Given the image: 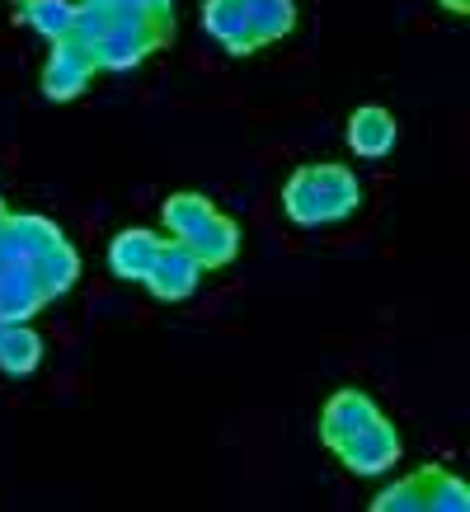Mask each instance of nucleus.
Here are the masks:
<instances>
[{
	"instance_id": "nucleus-1",
	"label": "nucleus",
	"mask_w": 470,
	"mask_h": 512,
	"mask_svg": "<svg viewBox=\"0 0 470 512\" xmlns=\"http://www.w3.org/2000/svg\"><path fill=\"white\" fill-rule=\"evenodd\" d=\"M362 207L358 174L344 165H301L282 188V212L297 226H334Z\"/></svg>"
},
{
	"instance_id": "nucleus-2",
	"label": "nucleus",
	"mask_w": 470,
	"mask_h": 512,
	"mask_svg": "<svg viewBox=\"0 0 470 512\" xmlns=\"http://www.w3.org/2000/svg\"><path fill=\"white\" fill-rule=\"evenodd\" d=\"M466 508H470V489L442 466L414 470L409 480L391 484V489H381L372 498V512H466Z\"/></svg>"
},
{
	"instance_id": "nucleus-3",
	"label": "nucleus",
	"mask_w": 470,
	"mask_h": 512,
	"mask_svg": "<svg viewBox=\"0 0 470 512\" xmlns=\"http://www.w3.org/2000/svg\"><path fill=\"white\" fill-rule=\"evenodd\" d=\"M170 38H174V24L113 15V29L94 43V62H99V71H132V66H141L156 47L170 43Z\"/></svg>"
},
{
	"instance_id": "nucleus-4",
	"label": "nucleus",
	"mask_w": 470,
	"mask_h": 512,
	"mask_svg": "<svg viewBox=\"0 0 470 512\" xmlns=\"http://www.w3.org/2000/svg\"><path fill=\"white\" fill-rule=\"evenodd\" d=\"M94 76H99L94 47L80 43L76 33H66V38L52 43V57H47V66H43V94L57 99V104H66V99H80V94L90 90Z\"/></svg>"
},
{
	"instance_id": "nucleus-5",
	"label": "nucleus",
	"mask_w": 470,
	"mask_h": 512,
	"mask_svg": "<svg viewBox=\"0 0 470 512\" xmlns=\"http://www.w3.org/2000/svg\"><path fill=\"white\" fill-rule=\"evenodd\" d=\"M146 287L156 301H188V296L198 292V282H203V264L193 259V249L184 240H160L156 259L146 268Z\"/></svg>"
},
{
	"instance_id": "nucleus-6",
	"label": "nucleus",
	"mask_w": 470,
	"mask_h": 512,
	"mask_svg": "<svg viewBox=\"0 0 470 512\" xmlns=\"http://www.w3.org/2000/svg\"><path fill=\"white\" fill-rule=\"evenodd\" d=\"M334 456H339L353 475H386V470L400 461V433H395V423L381 414V419L367 423L362 433L348 437L344 447H334Z\"/></svg>"
},
{
	"instance_id": "nucleus-7",
	"label": "nucleus",
	"mask_w": 470,
	"mask_h": 512,
	"mask_svg": "<svg viewBox=\"0 0 470 512\" xmlns=\"http://www.w3.org/2000/svg\"><path fill=\"white\" fill-rule=\"evenodd\" d=\"M381 419V409H376L372 395H362V390H334L325 400V409H320V442H325L329 451L344 447L353 433H362L367 423Z\"/></svg>"
},
{
	"instance_id": "nucleus-8",
	"label": "nucleus",
	"mask_w": 470,
	"mask_h": 512,
	"mask_svg": "<svg viewBox=\"0 0 470 512\" xmlns=\"http://www.w3.org/2000/svg\"><path fill=\"white\" fill-rule=\"evenodd\" d=\"M203 29L217 38L231 57H250L259 52V33L250 24V10H245V0H203Z\"/></svg>"
},
{
	"instance_id": "nucleus-9",
	"label": "nucleus",
	"mask_w": 470,
	"mask_h": 512,
	"mask_svg": "<svg viewBox=\"0 0 470 512\" xmlns=\"http://www.w3.org/2000/svg\"><path fill=\"white\" fill-rule=\"evenodd\" d=\"M184 245L193 249V259L203 264V273L207 268H226L235 254H240V226H235L231 217H221L217 207H212V212H207V217L184 235Z\"/></svg>"
},
{
	"instance_id": "nucleus-10",
	"label": "nucleus",
	"mask_w": 470,
	"mask_h": 512,
	"mask_svg": "<svg viewBox=\"0 0 470 512\" xmlns=\"http://www.w3.org/2000/svg\"><path fill=\"white\" fill-rule=\"evenodd\" d=\"M395 118L381 104H362V109H353V118H348V151L358 160H381L395 151Z\"/></svg>"
},
{
	"instance_id": "nucleus-11",
	"label": "nucleus",
	"mask_w": 470,
	"mask_h": 512,
	"mask_svg": "<svg viewBox=\"0 0 470 512\" xmlns=\"http://www.w3.org/2000/svg\"><path fill=\"white\" fill-rule=\"evenodd\" d=\"M62 240V231L52 226L47 217H10L5 212V221H0V254H10L15 264H33L38 254H43L47 245H57Z\"/></svg>"
},
{
	"instance_id": "nucleus-12",
	"label": "nucleus",
	"mask_w": 470,
	"mask_h": 512,
	"mask_svg": "<svg viewBox=\"0 0 470 512\" xmlns=\"http://www.w3.org/2000/svg\"><path fill=\"white\" fill-rule=\"evenodd\" d=\"M165 235L146 231V226H127V231L113 235L109 245V268L118 273L123 282H141L146 278V268H151V259H156V249Z\"/></svg>"
},
{
	"instance_id": "nucleus-13",
	"label": "nucleus",
	"mask_w": 470,
	"mask_h": 512,
	"mask_svg": "<svg viewBox=\"0 0 470 512\" xmlns=\"http://www.w3.org/2000/svg\"><path fill=\"white\" fill-rule=\"evenodd\" d=\"M43 306H47V296H43V287H38V278H33L29 264H15L5 278H0V320L29 325Z\"/></svg>"
},
{
	"instance_id": "nucleus-14",
	"label": "nucleus",
	"mask_w": 470,
	"mask_h": 512,
	"mask_svg": "<svg viewBox=\"0 0 470 512\" xmlns=\"http://www.w3.org/2000/svg\"><path fill=\"white\" fill-rule=\"evenodd\" d=\"M33 278H38V287H43V296L47 301H57V296H66L71 287H76V278H80V254H76V245L71 240H57V245H47L38 259H33Z\"/></svg>"
},
{
	"instance_id": "nucleus-15",
	"label": "nucleus",
	"mask_w": 470,
	"mask_h": 512,
	"mask_svg": "<svg viewBox=\"0 0 470 512\" xmlns=\"http://www.w3.org/2000/svg\"><path fill=\"white\" fill-rule=\"evenodd\" d=\"M10 5H15V19H24L33 33H43L47 43L71 33V15H76L71 0H10Z\"/></svg>"
},
{
	"instance_id": "nucleus-16",
	"label": "nucleus",
	"mask_w": 470,
	"mask_h": 512,
	"mask_svg": "<svg viewBox=\"0 0 470 512\" xmlns=\"http://www.w3.org/2000/svg\"><path fill=\"white\" fill-rule=\"evenodd\" d=\"M43 362V339L29 325H10L0 339V372L5 376H29Z\"/></svg>"
},
{
	"instance_id": "nucleus-17",
	"label": "nucleus",
	"mask_w": 470,
	"mask_h": 512,
	"mask_svg": "<svg viewBox=\"0 0 470 512\" xmlns=\"http://www.w3.org/2000/svg\"><path fill=\"white\" fill-rule=\"evenodd\" d=\"M250 24L259 33V43H282L287 33L297 29V0H245Z\"/></svg>"
},
{
	"instance_id": "nucleus-18",
	"label": "nucleus",
	"mask_w": 470,
	"mask_h": 512,
	"mask_svg": "<svg viewBox=\"0 0 470 512\" xmlns=\"http://www.w3.org/2000/svg\"><path fill=\"white\" fill-rule=\"evenodd\" d=\"M212 212V202L203 198V193H170L165 198V207H160V221H165V231H170V240H184L198 221Z\"/></svg>"
},
{
	"instance_id": "nucleus-19",
	"label": "nucleus",
	"mask_w": 470,
	"mask_h": 512,
	"mask_svg": "<svg viewBox=\"0 0 470 512\" xmlns=\"http://www.w3.org/2000/svg\"><path fill=\"white\" fill-rule=\"evenodd\" d=\"M146 15H156L160 24H174V0H137Z\"/></svg>"
},
{
	"instance_id": "nucleus-20",
	"label": "nucleus",
	"mask_w": 470,
	"mask_h": 512,
	"mask_svg": "<svg viewBox=\"0 0 470 512\" xmlns=\"http://www.w3.org/2000/svg\"><path fill=\"white\" fill-rule=\"evenodd\" d=\"M442 5H447L452 15H466V10H470V0H442Z\"/></svg>"
},
{
	"instance_id": "nucleus-21",
	"label": "nucleus",
	"mask_w": 470,
	"mask_h": 512,
	"mask_svg": "<svg viewBox=\"0 0 470 512\" xmlns=\"http://www.w3.org/2000/svg\"><path fill=\"white\" fill-rule=\"evenodd\" d=\"M5 329H10V320H0V339H5Z\"/></svg>"
},
{
	"instance_id": "nucleus-22",
	"label": "nucleus",
	"mask_w": 470,
	"mask_h": 512,
	"mask_svg": "<svg viewBox=\"0 0 470 512\" xmlns=\"http://www.w3.org/2000/svg\"><path fill=\"white\" fill-rule=\"evenodd\" d=\"M0 221H5V202H0Z\"/></svg>"
}]
</instances>
